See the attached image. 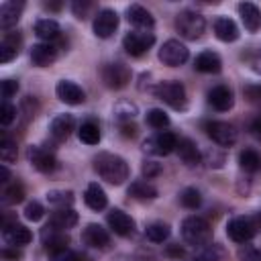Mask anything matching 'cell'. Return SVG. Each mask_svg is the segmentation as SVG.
Instances as JSON below:
<instances>
[{
  "label": "cell",
  "mask_w": 261,
  "mask_h": 261,
  "mask_svg": "<svg viewBox=\"0 0 261 261\" xmlns=\"http://www.w3.org/2000/svg\"><path fill=\"white\" fill-rule=\"evenodd\" d=\"M2 257H6V259H18L20 253H18V251H8V249H4V251H2Z\"/></svg>",
  "instance_id": "cell-54"
},
{
  "label": "cell",
  "mask_w": 261,
  "mask_h": 261,
  "mask_svg": "<svg viewBox=\"0 0 261 261\" xmlns=\"http://www.w3.org/2000/svg\"><path fill=\"white\" fill-rule=\"evenodd\" d=\"M239 14H241V20L249 33H257L261 29V10L253 2H241Z\"/></svg>",
  "instance_id": "cell-20"
},
{
  "label": "cell",
  "mask_w": 261,
  "mask_h": 261,
  "mask_svg": "<svg viewBox=\"0 0 261 261\" xmlns=\"http://www.w3.org/2000/svg\"><path fill=\"white\" fill-rule=\"evenodd\" d=\"M41 237H43V245H45V249L49 253L59 251V249H65L69 245V237L63 230H57L53 226H45V230H43Z\"/></svg>",
  "instance_id": "cell-25"
},
{
  "label": "cell",
  "mask_w": 261,
  "mask_h": 261,
  "mask_svg": "<svg viewBox=\"0 0 261 261\" xmlns=\"http://www.w3.org/2000/svg\"><path fill=\"white\" fill-rule=\"evenodd\" d=\"M43 214H45V208H43V204H41V202H37V200L29 202V204H27V208H24V218H27V220H31V222L41 220V218H43Z\"/></svg>",
  "instance_id": "cell-41"
},
{
  "label": "cell",
  "mask_w": 261,
  "mask_h": 261,
  "mask_svg": "<svg viewBox=\"0 0 261 261\" xmlns=\"http://www.w3.org/2000/svg\"><path fill=\"white\" fill-rule=\"evenodd\" d=\"M24 200V188L22 184L18 181H12V184H6L4 190H2V202L4 204H18Z\"/></svg>",
  "instance_id": "cell-35"
},
{
  "label": "cell",
  "mask_w": 261,
  "mask_h": 261,
  "mask_svg": "<svg viewBox=\"0 0 261 261\" xmlns=\"http://www.w3.org/2000/svg\"><path fill=\"white\" fill-rule=\"evenodd\" d=\"M55 94H57V98H59L61 102L71 104V106H77V104H82V102L86 100L84 90H82L75 82H71V80H61V82L55 86Z\"/></svg>",
  "instance_id": "cell-14"
},
{
  "label": "cell",
  "mask_w": 261,
  "mask_h": 261,
  "mask_svg": "<svg viewBox=\"0 0 261 261\" xmlns=\"http://www.w3.org/2000/svg\"><path fill=\"white\" fill-rule=\"evenodd\" d=\"M20 45H22V37L18 31H8L4 33L2 41H0V61L8 63L12 61L18 53H20Z\"/></svg>",
  "instance_id": "cell-16"
},
{
  "label": "cell",
  "mask_w": 261,
  "mask_h": 261,
  "mask_svg": "<svg viewBox=\"0 0 261 261\" xmlns=\"http://www.w3.org/2000/svg\"><path fill=\"white\" fill-rule=\"evenodd\" d=\"M16 92H18V82H14V80H2L0 94H2V100L4 102H8V98H12Z\"/></svg>",
  "instance_id": "cell-44"
},
{
  "label": "cell",
  "mask_w": 261,
  "mask_h": 261,
  "mask_svg": "<svg viewBox=\"0 0 261 261\" xmlns=\"http://www.w3.org/2000/svg\"><path fill=\"white\" fill-rule=\"evenodd\" d=\"M128 196H133V198H137V200H153V198H157V190H155L151 184H147V181H143V179H137V181L130 184Z\"/></svg>",
  "instance_id": "cell-33"
},
{
  "label": "cell",
  "mask_w": 261,
  "mask_h": 261,
  "mask_svg": "<svg viewBox=\"0 0 261 261\" xmlns=\"http://www.w3.org/2000/svg\"><path fill=\"white\" fill-rule=\"evenodd\" d=\"M77 135H80V141L86 143V145H98V143H100V137H102V135H100V126H98L94 120L82 122Z\"/></svg>",
  "instance_id": "cell-32"
},
{
  "label": "cell",
  "mask_w": 261,
  "mask_h": 261,
  "mask_svg": "<svg viewBox=\"0 0 261 261\" xmlns=\"http://www.w3.org/2000/svg\"><path fill=\"white\" fill-rule=\"evenodd\" d=\"M167 253H169L171 257H181V255H184V249H181L179 245H171V247L167 249Z\"/></svg>",
  "instance_id": "cell-53"
},
{
  "label": "cell",
  "mask_w": 261,
  "mask_h": 261,
  "mask_svg": "<svg viewBox=\"0 0 261 261\" xmlns=\"http://www.w3.org/2000/svg\"><path fill=\"white\" fill-rule=\"evenodd\" d=\"M24 4L22 2H16V0H8L0 6V27L2 29H10L18 22L20 18V12H22Z\"/></svg>",
  "instance_id": "cell-24"
},
{
  "label": "cell",
  "mask_w": 261,
  "mask_h": 261,
  "mask_svg": "<svg viewBox=\"0 0 261 261\" xmlns=\"http://www.w3.org/2000/svg\"><path fill=\"white\" fill-rule=\"evenodd\" d=\"M57 59V47L53 43H37L31 49V61L37 67H47Z\"/></svg>",
  "instance_id": "cell-18"
},
{
  "label": "cell",
  "mask_w": 261,
  "mask_h": 261,
  "mask_svg": "<svg viewBox=\"0 0 261 261\" xmlns=\"http://www.w3.org/2000/svg\"><path fill=\"white\" fill-rule=\"evenodd\" d=\"M14 118H16V106H12L10 102H2V108H0V124L2 126H8Z\"/></svg>",
  "instance_id": "cell-43"
},
{
  "label": "cell",
  "mask_w": 261,
  "mask_h": 261,
  "mask_svg": "<svg viewBox=\"0 0 261 261\" xmlns=\"http://www.w3.org/2000/svg\"><path fill=\"white\" fill-rule=\"evenodd\" d=\"M194 261H218V257L214 255V251H210V249H208L206 253H202V255H200V257H196Z\"/></svg>",
  "instance_id": "cell-52"
},
{
  "label": "cell",
  "mask_w": 261,
  "mask_h": 261,
  "mask_svg": "<svg viewBox=\"0 0 261 261\" xmlns=\"http://www.w3.org/2000/svg\"><path fill=\"white\" fill-rule=\"evenodd\" d=\"M45 8H49V10H59V8H61V2H47Z\"/></svg>",
  "instance_id": "cell-56"
},
{
  "label": "cell",
  "mask_w": 261,
  "mask_h": 261,
  "mask_svg": "<svg viewBox=\"0 0 261 261\" xmlns=\"http://www.w3.org/2000/svg\"><path fill=\"white\" fill-rule=\"evenodd\" d=\"M35 35L45 43H51L53 39L59 37V24L53 18H41L35 22Z\"/></svg>",
  "instance_id": "cell-30"
},
{
  "label": "cell",
  "mask_w": 261,
  "mask_h": 261,
  "mask_svg": "<svg viewBox=\"0 0 261 261\" xmlns=\"http://www.w3.org/2000/svg\"><path fill=\"white\" fill-rule=\"evenodd\" d=\"M239 165L249 173H257L261 169V155L255 149H245L239 153Z\"/></svg>",
  "instance_id": "cell-31"
},
{
  "label": "cell",
  "mask_w": 261,
  "mask_h": 261,
  "mask_svg": "<svg viewBox=\"0 0 261 261\" xmlns=\"http://www.w3.org/2000/svg\"><path fill=\"white\" fill-rule=\"evenodd\" d=\"M214 159H216L218 167H222V163H224V155H222V153H216V151L212 149V151L208 153V161H210L208 165H210V167H214Z\"/></svg>",
  "instance_id": "cell-50"
},
{
  "label": "cell",
  "mask_w": 261,
  "mask_h": 261,
  "mask_svg": "<svg viewBox=\"0 0 261 261\" xmlns=\"http://www.w3.org/2000/svg\"><path fill=\"white\" fill-rule=\"evenodd\" d=\"M145 120H147V124H149L151 128H165V126L169 124V116H167V112L161 110V108H151V110H147Z\"/></svg>",
  "instance_id": "cell-37"
},
{
  "label": "cell",
  "mask_w": 261,
  "mask_h": 261,
  "mask_svg": "<svg viewBox=\"0 0 261 261\" xmlns=\"http://www.w3.org/2000/svg\"><path fill=\"white\" fill-rule=\"evenodd\" d=\"M226 234L234 243H247V241H251L255 237V224L251 222V218L234 216L226 224Z\"/></svg>",
  "instance_id": "cell-10"
},
{
  "label": "cell",
  "mask_w": 261,
  "mask_h": 261,
  "mask_svg": "<svg viewBox=\"0 0 261 261\" xmlns=\"http://www.w3.org/2000/svg\"><path fill=\"white\" fill-rule=\"evenodd\" d=\"M143 149L147 153H153V155H169V153H173L177 149V137L173 133L161 130L155 137L147 139L143 143Z\"/></svg>",
  "instance_id": "cell-9"
},
{
  "label": "cell",
  "mask_w": 261,
  "mask_h": 261,
  "mask_svg": "<svg viewBox=\"0 0 261 261\" xmlns=\"http://www.w3.org/2000/svg\"><path fill=\"white\" fill-rule=\"evenodd\" d=\"M126 20L137 29V31H143V33H149L153 27H155V18L153 14L143 8L141 4H130L126 8Z\"/></svg>",
  "instance_id": "cell-13"
},
{
  "label": "cell",
  "mask_w": 261,
  "mask_h": 261,
  "mask_svg": "<svg viewBox=\"0 0 261 261\" xmlns=\"http://www.w3.org/2000/svg\"><path fill=\"white\" fill-rule=\"evenodd\" d=\"M204 128H206V135L214 143H218L220 147H230V145L237 143V130H234V126L228 124V122H224V120H210V122L204 124Z\"/></svg>",
  "instance_id": "cell-8"
},
{
  "label": "cell",
  "mask_w": 261,
  "mask_h": 261,
  "mask_svg": "<svg viewBox=\"0 0 261 261\" xmlns=\"http://www.w3.org/2000/svg\"><path fill=\"white\" fill-rule=\"evenodd\" d=\"M239 259L241 261H261V251L257 249H245L239 253Z\"/></svg>",
  "instance_id": "cell-48"
},
{
  "label": "cell",
  "mask_w": 261,
  "mask_h": 261,
  "mask_svg": "<svg viewBox=\"0 0 261 261\" xmlns=\"http://www.w3.org/2000/svg\"><path fill=\"white\" fill-rule=\"evenodd\" d=\"M161 173V165L157 161H145L143 163V175L145 177H155Z\"/></svg>",
  "instance_id": "cell-46"
},
{
  "label": "cell",
  "mask_w": 261,
  "mask_h": 261,
  "mask_svg": "<svg viewBox=\"0 0 261 261\" xmlns=\"http://www.w3.org/2000/svg\"><path fill=\"white\" fill-rule=\"evenodd\" d=\"M90 8H92L90 2H73V4H71V10H73V14H75L77 18H86Z\"/></svg>",
  "instance_id": "cell-47"
},
{
  "label": "cell",
  "mask_w": 261,
  "mask_h": 261,
  "mask_svg": "<svg viewBox=\"0 0 261 261\" xmlns=\"http://www.w3.org/2000/svg\"><path fill=\"white\" fill-rule=\"evenodd\" d=\"M175 151H177L179 159H181L186 165H190V167L198 165L200 159H202V155H200V151H198V145H196L192 139H179Z\"/></svg>",
  "instance_id": "cell-27"
},
{
  "label": "cell",
  "mask_w": 261,
  "mask_h": 261,
  "mask_svg": "<svg viewBox=\"0 0 261 261\" xmlns=\"http://www.w3.org/2000/svg\"><path fill=\"white\" fill-rule=\"evenodd\" d=\"M135 114H137V106H135L133 102L122 100V102H118V104L114 106V116H116L120 122H130V118H135Z\"/></svg>",
  "instance_id": "cell-38"
},
{
  "label": "cell",
  "mask_w": 261,
  "mask_h": 261,
  "mask_svg": "<svg viewBox=\"0 0 261 261\" xmlns=\"http://www.w3.org/2000/svg\"><path fill=\"white\" fill-rule=\"evenodd\" d=\"M82 239L88 247H94V249H104L108 243H110V237L106 232V228H102L100 224L92 222L88 224L84 230H82Z\"/></svg>",
  "instance_id": "cell-19"
},
{
  "label": "cell",
  "mask_w": 261,
  "mask_h": 261,
  "mask_svg": "<svg viewBox=\"0 0 261 261\" xmlns=\"http://www.w3.org/2000/svg\"><path fill=\"white\" fill-rule=\"evenodd\" d=\"M188 55H190L188 53V47L184 43H179L177 39L165 41L161 45V49H159V61L165 63V65H169V67H177L181 63H186L188 61Z\"/></svg>",
  "instance_id": "cell-6"
},
{
  "label": "cell",
  "mask_w": 261,
  "mask_h": 261,
  "mask_svg": "<svg viewBox=\"0 0 261 261\" xmlns=\"http://www.w3.org/2000/svg\"><path fill=\"white\" fill-rule=\"evenodd\" d=\"M49 259L51 261H80V253H75L69 247H65V249H59V251L49 253Z\"/></svg>",
  "instance_id": "cell-42"
},
{
  "label": "cell",
  "mask_w": 261,
  "mask_h": 261,
  "mask_svg": "<svg viewBox=\"0 0 261 261\" xmlns=\"http://www.w3.org/2000/svg\"><path fill=\"white\" fill-rule=\"evenodd\" d=\"M47 202L57 208H69L73 204V192L69 190H51L47 194Z\"/></svg>",
  "instance_id": "cell-36"
},
{
  "label": "cell",
  "mask_w": 261,
  "mask_h": 261,
  "mask_svg": "<svg viewBox=\"0 0 261 261\" xmlns=\"http://www.w3.org/2000/svg\"><path fill=\"white\" fill-rule=\"evenodd\" d=\"M214 35H216L220 41H224V43H232V41L239 39V27H237V22H234L232 18H228V16H218V18L214 20Z\"/></svg>",
  "instance_id": "cell-23"
},
{
  "label": "cell",
  "mask_w": 261,
  "mask_h": 261,
  "mask_svg": "<svg viewBox=\"0 0 261 261\" xmlns=\"http://www.w3.org/2000/svg\"><path fill=\"white\" fill-rule=\"evenodd\" d=\"M73 126H75V120H73L71 114H57V116L51 120L49 130H51V137H53L55 141H65V139L71 135Z\"/></svg>",
  "instance_id": "cell-21"
},
{
  "label": "cell",
  "mask_w": 261,
  "mask_h": 261,
  "mask_svg": "<svg viewBox=\"0 0 261 261\" xmlns=\"http://www.w3.org/2000/svg\"><path fill=\"white\" fill-rule=\"evenodd\" d=\"M94 169L96 173L106 179L112 186H120L124 184V179L128 177V165L120 155L114 153H100L94 157Z\"/></svg>",
  "instance_id": "cell-1"
},
{
  "label": "cell",
  "mask_w": 261,
  "mask_h": 261,
  "mask_svg": "<svg viewBox=\"0 0 261 261\" xmlns=\"http://www.w3.org/2000/svg\"><path fill=\"white\" fill-rule=\"evenodd\" d=\"M84 202H86V206L92 208V210H104L106 204H108V196H106V192H104L98 184H90V186L86 188Z\"/></svg>",
  "instance_id": "cell-29"
},
{
  "label": "cell",
  "mask_w": 261,
  "mask_h": 261,
  "mask_svg": "<svg viewBox=\"0 0 261 261\" xmlns=\"http://www.w3.org/2000/svg\"><path fill=\"white\" fill-rule=\"evenodd\" d=\"M0 175H2V184H8V177H10V173H8V169H6V165H0Z\"/></svg>",
  "instance_id": "cell-55"
},
{
  "label": "cell",
  "mask_w": 261,
  "mask_h": 261,
  "mask_svg": "<svg viewBox=\"0 0 261 261\" xmlns=\"http://www.w3.org/2000/svg\"><path fill=\"white\" fill-rule=\"evenodd\" d=\"M175 29L177 33L184 37V39H190V41H196L202 37L204 29H206V20L200 12L196 10H181L175 18Z\"/></svg>",
  "instance_id": "cell-3"
},
{
  "label": "cell",
  "mask_w": 261,
  "mask_h": 261,
  "mask_svg": "<svg viewBox=\"0 0 261 261\" xmlns=\"http://www.w3.org/2000/svg\"><path fill=\"white\" fill-rule=\"evenodd\" d=\"M120 130L124 137H135L137 135V126L133 122H120Z\"/></svg>",
  "instance_id": "cell-51"
},
{
  "label": "cell",
  "mask_w": 261,
  "mask_h": 261,
  "mask_svg": "<svg viewBox=\"0 0 261 261\" xmlns=\"http://www.w3.org/2000/svg\"><path fill=\"white\" fill-rule=\"evenodd\" d=\"M243 96L249 102H261V84H247L243 88Z\"/></svg>",
  "instance_id": "cell-45"
},
{
  "label": "cell",
  "mask_w": 261,
  "mask_h": 261,
  "mask_svg": "<svg viewBox=\"0 0 261 261\" xmlns=\"http://www.w3.org/2000/svg\"><path fill=\"white\" fill-rule=\"evenodd\" d=\"M257 220H259V224H261V212H259V214H257Z\"/></svg>",
  "instance_id": "cell-57"
},
{
  "label": "cell",
  "mask_w": 261,
  "mask_h": 261,
  "mask_svg": "<svg viewBox=\"0 0 261 261\" xmlns=\"http://www.w3.org/2000/svg\"><path fill=\"white\" fill-rule=\"evenodd\" d=\"M181 237L186 243H190L194 247H204L212 239V228H210L208 220H204L200 216H188L181 222Z\"/></svg>",
  "instance_id": "cell-2"
},
{
  "label": "cell",
  "mask_w": 261,
  "mask_h": 261,
  "mask_svg": "<svg viewBox=\"0 0 261 261\" xmlns=\"http://www.w3.org/2000/svg\"><path fill=\"white\" fill-rule=\"evenodd\" d=\"M155 96L159 100H163L167 106H171L173 110H186V106H188L186 88L179 82H175V80L159 82L157 88H155Z\"/></svg>",
  "instance_id": "cell-4"
},
{
  "label": "cell",
  "mask_w": 261,
  "mask_h": 261,
  "mask_svg": "<svg viewBox=\"0 0 261 261\" xmlns=\"http://www.w3.org/2000/svg\"><path fill=\"white\" fill-rule=\"evenodd\" d=\"M75 224H77V212L71 208H57L49 218V226H53L57 230H65Z\"/></svg>",
  "instance_id": "cell-28"
},
{
  "label": "cell",
  "mask_w": 261,
  "mask_h": 261,
  "mask_svg": "<svg viewBox=\"0 0 261 261\" xmlns=\"http://www.w3.org/2000/svg\"><path fill=\"white\" fill-rule=\"evenodd\" d=\"M100 73H102V82L112 90H120L130 82V69L120 61L106 63Z\"/></svg>",
  "instance_id": "cell-7"
},
{
  "label": "cell",
  "mask_w": 261,
  "mask_h": 261,
  "mask_svg": "<svg viewBox=\"0 0 261 261\" xmlns=\"http://www.w3.org/2000/svg\"><path fill=\"white\" fill-rule=\"evenodd\" d=\"M249 130H251V135H253L257 141H261V116H257V118L251 122Z\"/></svg>",
  "instance_id": "cell-49"
},
{
  "label": "cell",
  "mask_w": 261,
  "mask_h": 261,
  "mask_svg": "<svg viewBox=\"0 0 261 261\" xmlns=\"http://www.w3.org/2000/svg\"><path fill=\"white\" fill-rule=\"evenodd\" d=\"M106 220H108V226H110L118 237H130V234L135 232V220H133L126 212H122V210H118V208L110 210L108 216H106Z\"/></svg>",
  "instance_id": "cell-15"
},
{
  "label": "cell",
  "mask_w": 261,
  "mask_h": 261,
  "mask_svg": "<svg viewBox=\"0 0 261 261\" xmlns=\"http://www.w3.org/2000/svg\"><path fill=\"white\" fill-rule=\"evenodd\" d=\"M194 67L198 71H202V73H218L222 69V61H220L218 53H214V51H202L196 57Z\"/></svg>",
  "instance_id": "cell-26"
},
{
  "label": "cell",
  "mask_w": 261,
  "mask_h": 261,
  "mask_svg": "<svg viewBox=\"0 0 261 261\" xmlns=\"http://www.w3.org/2000/svg\"><path fill=\"white\" fill-rule=\"evenodd\" d=\"M0 159L4 163H12L16 159V143L12 139H8L6 135L0 139Z\"/></svg>",
  "instance_id": "cell-39"
},
{
  "label": "cell",
  "mask_w": 261,
  "mask_h": 261,
  "mask_svg": "<svg viewBox=\"0 0 261 261\" xmlns=\"http://www.w3.org/2000/svg\"><path fill=\"white\" fill-rule=\"evenodd\" d=\"M27 157H29V163L41 171V173H51L55 167H57V159L53 153H49L47 149L43 147H37V145H31L27 149Z\"/></svg>",
  "instance_id": "cell-11"
},
{
  "label": "cell",
  "mask_w": 261,
  "mask_h": 261,
  "mask_svg": "<svg viewBox=\"0 0 261 261\" xmlns=\"http://www.w3.org/2000/svg\"><path fill=\"white\" fill-rule=\"evenodd\" d=\"M155 43V35L153 33H143V31H133L126 33L122 39V47L128 55L133 57H141L143 53H147Z\"/></svg>",
  "instance_id": "cell-5"
},
{
  "label": "cell",
  "mask_w": 261,
  "mask_h": 261,
  "mask_svg": "<svg viewBox=\"0 0 261 261\" xmlns=\"http://www.w3.org/2000/svg\"><path fill=\"white\" fill-rule=\"evenodd\" d=\"M179 202H181L186 208L194 210V208H198V206L202 204V196H200V192H198L196 188H186V190L179 194Z\"/></svg>",
  "instance_id": "cell-40"
},
{
  "label": "cell",
  "mask_w": 261,
  "mask_h": 261,
  "mask_svg": "<svg viewBox=\"0 0 261 261\" xmlns=\"http://www.w3.org/2000/svg\"><path fill=\"white\" fill-rule=\"evenodd\" d=\"M2 234H4V241L8 245H12V247H20V245H27V243L33 241V232L27 226L18 224L16 220L10 222V224H4Z\"/></svg>",
  "instance_id": "cell-17"
},
{
  "label": "cell",
  "mask_w": 261,
  "mask_h": 261,
  "mask_svg": "<svg viewBox=\"0 0 261 261\" xmlns=\"http://www.w3.org/2000/svg\"><path fill=\"white\" fill-rule=\"evenodd\" d=\"M94 35L100 39H108L118 29V14L110 8H102L94 18Z\"/></svg>",
  "instance_id": "cell-12"
},
{
  "label": "cell",
  "mask_w": 261,
  "mask_h": 261,
  "mask_svg": "<svg viewBox=\"0 0 261 261\" xmlns=\"http://www.w3.org/2000/svg\"><path fill=\"white\" fill-rule=\"evenodd\" d=\"M169 234H171V230H169V226L165 222H151L145 228V237L151 243H163V241L169 239Z\"/></svg>",
  "instance_id": "cell-34"
},
{
  "label": "cell",
  "mask_w": 261,
  "mask_h": 261,
  "mask_svg": "<svg viewBox=\"0 0 261 261\" xmlns=\"http://www.w3.org/2000/svg\"><path fill=\"white\" fill-rule=\"evenodd\" d=\"M208 102H210L216 110L224 112V110H230V108H232L234 98H232L230 88H226V86H214V88L208 92Z\"/></svg>",
  "instance_id": "cell-22"
}]
</instances>
